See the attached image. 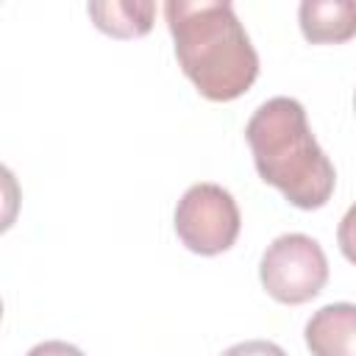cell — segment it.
Returning <instances> with one entry per match:
<instances>
[{
    "label": "cell",
    "mask_w": 356,
    "mask_h": 356,
    "mask_svg": "<svg viewBox=\"0 0 356 356\" xmlns=\"http://www.w3.org/2000/svg\"><path fill=\"white\" fill-rule=\"evenodd\" d=\"M175 58L195 89L217 103L245 95L259 75V56L231 3H164Z\"/></svg>",
    "instance_id": "6da1fadb"
},
{
    "label": "cell",
    "mask_w": 356,
    "mask_h": 356,
    "mask_svg": "<svg viewBox=\"0 0 356 356\" xmlns=\"http://www.w3.org/2000/svg\"><path fill=\"white\" fill-rule=\"evenodd\" d=\"M245 139L261 181L275 186L292 206L312 211L328 203L337 172L295 97L261 103L245 125Z\"/></svg>",
    "instance_id": "7a4b0ae2"
},
{
    "label": "cell",
    "mask_w": 356,
    "mask_h": 356,
    "mask_svg": "<svg viewBox=\"0 0 356 356\" xmlns=\"http://www.w3.org/2000/svg\"><path fill=\"white\" fill-rule=\"evenodd\" d=\"M259 278L270 298L298 306L323 292L328 281V261L317 239L306 234H281L267 245Z\"/></svg>",
    "instance_id": "3957f363"
},
{
    "label": "cell",
    "mask_w": 356,
    "mask_h": 356,
    "mask_svg": "<svg viewBox=\"0 0 356 356\" xmlns=\"http://www.w3.org/2000/svg\"><path fill=\"white\" fill-rule=\"evenodd\" d=\"M242 228L239 206L234 195L217 184L189 186L175 206L178 239L200 256H217L228 250Z\"/></svg>",
    "instance_id": "277c9868"
},
{
    "label": "cell",
    "mask_w": 356,
    "mask_h": 356,
    "mask_svg": "<svg viewBox=\"0 0 356 356\" xmlns=\"http://www.w3.org/2000/svg\"><path fill=\"white\" fill-rule=\"evenodd\" d=\"M312 356H356V303H328L306 323Z\"/></svg>",
    "instance_id": "5b68a950"
},
{
    "label": "cell",
    "mask_w": 356,
    "mask_h": 356,
    "mask_svg": "<svg viewBox=\"0 0 356 356\" xmlns=\"http://www.w3.org/2000/svg\"><path fill=\"white\" fill-rule=\"evenodd\" d=\"M298 22L312 44L348 42L356 36V3L353 0H303Z\"/></svg>",
    "instance_id": "8992f818"
},
{
    "label": "cell",
    "mask_w": 356,
    "mask_h": 356,
    "mask_svg": "<svg viewBox=\"0 0 356 356\" xmlns=\"http://www.w3.org/2000/svg\"><path fill=\"white\" fill-rule=\"evenodd\" d=\"M153 11H156L153 3H92L89 6L95 25L120 39L147 33L153 25Z\"/></svg>",
    "instance_id": "52a82bcc"
},
{
    "label": "cell",
    "mask_w": 356,
    "mask_h": 356,
    "mask_svg": "<svg viewBox=\"0 0 356 356\" xmlns=\"http://www.w3.org/2000/svg\"><path fill=\"white\" fill-rule=\"evenodd\" d=\"M337 242H339V250L345 253V259L350 264H356V203L345 211V217L337 228Z\"/></svg>",
    "instance_id": "ba28073f"
},
{
    "label": "cell",
    "mask_w": 356,
    "mask_h": 356,
    "mask_svg": "<svg viewBox=\"0 0 356 356\" xmlns=\"http://www.w3.org/2000/svg\"><path fill=\"white\" fill-rule=\"evenodd\" d=\"M222 356H286V353L270 339H248V342L231 345L228 350H222Z\"/></svg>",
    "instance_id": "9c48e42d"
},
{
    "label": "cell",
    "mask_w": 356,
    "mask_h": 356,
    "mask_svg": "<svg viewBox=\"0 0 356 356\" xmlns=\"http://www.w3.org/2000/svg\"><path fill=\"white\" fill-rule=\"evenodd\" d=\"M25 356H83L75 345L70 342H61V339H50V342H39L33 345Z\"/></svg>",
    "instance_id": "30bf717a"
},
{
    "label": "cell",
    "mask_w": 356,
    "mask_h": 356,
    "mask_svg": "<svg viewBox=\"0 0 356 356\" xmlns=\"http://www.w3.org/2000/svg\"><path fill=\"white\" fill-rule=\"evenodd\" d=\"M353 106H356V97H353Z\"/></svg>",
    "instance_id": "8fae6325"
}]
</instances>
